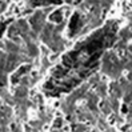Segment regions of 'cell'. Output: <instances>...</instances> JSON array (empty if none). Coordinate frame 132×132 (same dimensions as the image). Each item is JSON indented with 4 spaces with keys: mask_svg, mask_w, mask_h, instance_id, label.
Here are the masks:
<instances>
[{
    "mask_svg": "<svg viewBox=\"0 0 132 132\" xmlns=\"http://www.w3.org/2000/svg\"><path fill=\"white\" fill-rule=\"evenodd\" d=\"M118 32L119 23L109 20L87 38L77 41L52 68L43 84L44 92L50 96H59L72 91L93 75L105 51L113 45Z\"/></svg>",
    "mask_w": 132,
    "mask_h": 132,
    "instance_id": "1",
    "label": "cell"
}]
</instances>
